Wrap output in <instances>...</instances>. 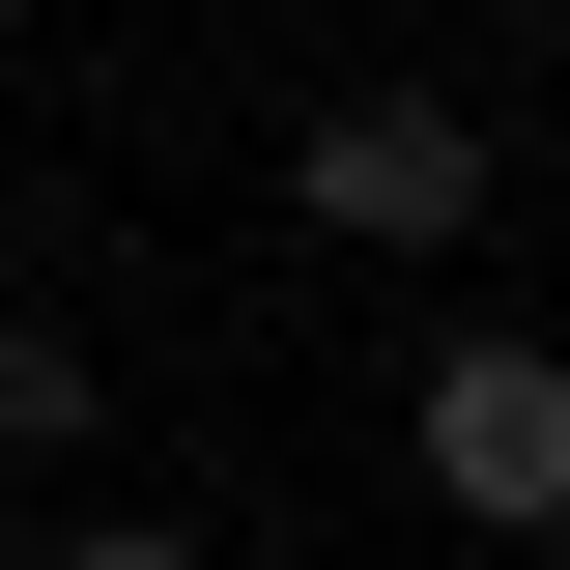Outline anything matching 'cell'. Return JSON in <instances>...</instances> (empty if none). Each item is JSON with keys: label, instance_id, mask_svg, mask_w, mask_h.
I'll use <instances>...</instances> for the list:
<instances>
[{"label": "cell", "instance_id": "6da1fadb", "mask_svg": "<svg viewBox=\"0 0 570 570\" xmlns=\"http://www.w3.org/2000/svg\"><path fill=\"white\" fill-rule=\"evenodd\" d=\"M285 228H314V257H485L513 228V142L456 115V86H343V115L285 142Z\"/></svg>", "mask_w": 570, "mask_h": 570}, {"label": "cell", "instance_id": "7a4b0ae2", "mask_svg": "<svg viewBox=\"0 0 570 570\" xmlns=\"http://www.w3.org/2000/svg\"><path fill=\"white\" fill-rule=\"evenodd\" d=\"M400 456H428L456 542H542V513H570V371L513 343V314H456V343L400 371Z\"/></svg>", "mask_w": 570, "mask_h": 570}, {"label": "cell", "instance_id": "3957f363", "mask_svg": "<svg viewBox=\"0 0 570 570\" xmlns=\"http://www.w3.org/2000/svg\"><path fill=\"white\" fill-rule=\"evenodd\" d=\"M86 428H115V371H86V343H58V314H0V485H58Z\"/></svg>", "mask_w": 570, "mask_h": 570}, {"label": "cell", "instance_id": "277c9868", "mask_svg": "<svg viewBox=\"0 0 570 570\" xmlns=\"http://www.w3.org/2000/svg\"><path fill=\"white\" fill-rule=\"evenodd\" d=\"M29 570H200V513H115V485H86V513H58Z\"/></svg>", "mask_w": 570, "mask_h": 570}]
</instances>
